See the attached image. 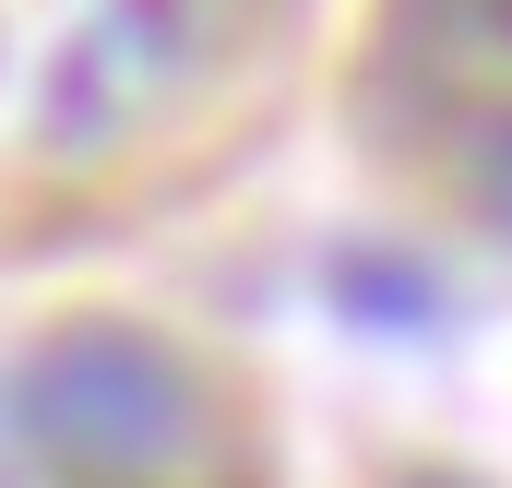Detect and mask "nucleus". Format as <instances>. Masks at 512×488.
Listing matches in <instances>:
<instances>
[{"instance_id": "1", "label": "nucleus", "mask_w": 512, "mask_h": 488, "mask_svg": "<svg viewBox=\"0 0 512 488\" xmlns=\"http://www.w3.org/2000/svg\"><path fill=\"white\" fill-rule=\"evenodd\" d=\"M36 441L96 488H143L191 441V393L143 334H72L36 358Z\"/></svg>"}, {"instance_id": "2", "label": "nucleus", "mask_w": 512, "mask_h": 488, "mask_svg": "<svg viewBox=\"0 0 512 488\" xmlns=\"http://www.w3.org/2000/svg\"><path fill=\"white\" fill-rule=\"evenodd\" d=\"M489 203H501V215H512V143H501V155H489Z\"/></svg>"}]
</instances>
